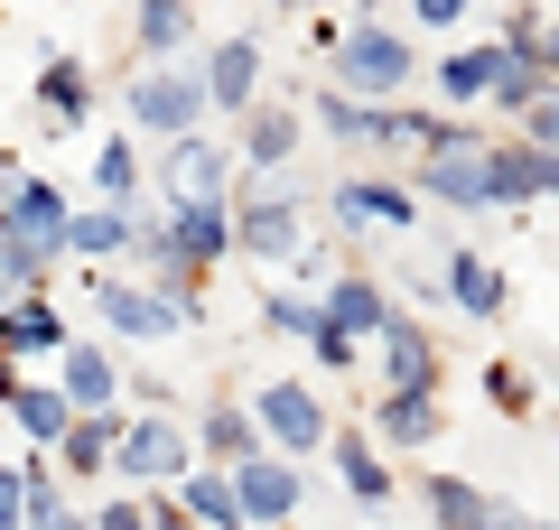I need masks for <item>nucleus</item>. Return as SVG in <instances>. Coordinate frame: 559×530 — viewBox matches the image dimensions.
Wrapping results in <instances>:
<instances>
[{
  "instance_id": "nucleus-14",
  "label": "nucleus",
  "mask_w": 559,
  "mask_h": 530,
  "mask_svg": "<svg viewBox=\"0 0 559 530\" xmlns=\"http://www.w3.org/2000/svg\"><path fill=\"white\" fill-rule=\"evenodd\" d=\"M66 345V316L47 308V289L0 298V353H57Z\"/></svg>"
},
{
  "instance_id": "nucleus-25",
  "label": "nucleus",
  "mask_w": 559,
  "mask_h": 530,
  "mask_svg": "<svg viewBox=\"0 0 559 530\" xmlns=\"http://www.w3.org/2000/svg\"><path fill=\"white\" fill-rule=\"evenodd\" d=\"M289 149H299V112H280V103H252V112H242V158H252V168H280Z\"/></svg>"
},
{
  "instance_id": "nucleus-44",
  "label": "nucleus",
  "mask_w": 559,
  "mask_h": 530,
  "mask_svg": "<svg viewBox=\"0 0 559 530\" xmlns=\"http://www.w3.org/2000/svg\"><path fill=\"white\" fill-rule=\"evenodd\" d=\"M20 392V353H0V400Z\"/></svg>"
},
{
  "instance_id": "nucleus-3",
  "label": "nucleus",
  "mask_w": 559,
  "mask_h": 530,
  "mask_svg": "<svg viewBox=\"0 0 559 530\" xmlns=\"http://www.w3.org/2000/svg\"><path fill=\"white\" fill-rule=\"evenodd\" d=\"M224 484H234L242 530H280V521H299V466H289V456H242V466H224Z\"/></svg>"
},
{
  "instance_id": "nucleus-20",
  "label": "nucleus",
  "mask_w": 559,
  "mask_h": 530,
  "mask_svg": "<svg viewBox=\"0 0 559 530\" xmlns=\"http://www.w3.org/2000/svg\"><path fill=\"white\" fill-rule=\"evenodd\" d=\"M215 186H224V149L197 140V131H178L168 140V196H215Z\"/></svg>"
},
{
  "instance_id": "nucleus-7",
  "label": "nucleus",
  "mask_w": 559,
  "mask_h": 530,
  "mask_svg": "<svg viewBox=\"0 0 559 530\" xmlns=\"http://www.w3.org/2000/svg\"><path fill=\"white\" fill-rule=\"evenodd\" d=\"M187 456H197V437H187V419H168V410L131 419V429L112 437V466L140 474V484H168V474H187Z\"/></svg>"
},
{
  "instance_id": "nucleus-23",
  "label": "nucleus",
  "mask_w": 559,
  "mask_h": 530,
  "mask_svg": "<svg viewBox=\"0 0 559 530\" xmlns=\"http://www.w3.org/2000/svg\"><path fill=\"white\" fill-rule=\"evenodd\" d=\"M197 447L215 456V466H242V456H261V429H252V410H234V400H215V410L197 419Z\"/></svg>"
},
{
  "instance_id": "nucleus-29",
  "label": "nucleus",
  "mask_w": 559,
  "mask_h": 530,
  "mask_svg": "<svg viewBox=\"0 0 559 530\" xmlns=\"http://www.w3.org/2000/svg\"><path fill=\"white\" fill-rule=\"evenodd\" d=\"M38 103H47L57 121H84V103H94V75H84L75 57H47V65H38Z\"/></svg>"
},
{
  "instance_id": "nucleus-17",
  "label": "nucleus",
  "mask_w": 559,
  "mask_h": 530,
  "mask_svg": "<svg viewBox=\"0 0 559 530\" xmlns=\"http://www.w3.org/2000/svg\"><path fill=\"white\" fill-rule=\"evenodd\" d=\"M503 65H513V47H457V57L439 65V94L448 103H495Z\"/></svg>"
},
{
  "instance_id": "nucleus-43",
  "label": "nucleus",
  "mask_w": 559,
  "mask_h": 530,
  "mask_svg": "<svg viewBox=\"0 0 559 530\" xmlns=\"http://www.w3.org/2000/svg\"><path fill=\"white\" fill-rule=\"evenodd\" d=\"M540 196H559V149H540Z\"/></svg>"
},
{
  "instance_id": "nucleus-13",
  "label": "nucleus",
  "mask_w": 559,
  "mask_h": 530,
  "mask_svg": "<svg viewBox=\"0 0 559 530\" xmlns=\"http://www.w3.org/2000/svg\"><path fill=\"white\" fill-rule=\"evenodd\" d=\"M336 215H345V224H392V233H419V196H411V186H382V177H345V186H336Z\"/></svg>"
},
{
  "instance_id": "nucleus-46",
  "label": "nucleus",
  "mask_w": 559,
  "mask_h": 530,
  "mask_svg": "<svg viewBox=\"0 0 559 530\" xmlns=\"http://www.w3.org/2000/svg\"><path fill=\"white\" fill-rule=\"evenodd\" d=\"M522 530H550V521H522Z\"/></svg>"
},
{
  "instance_id": "nucleus-40",
  "label": "nucleus",
  "mask_w": 559,
  "mask_h": 530,
  "mask_svg": "<svg viewBox=\"0 0 559 530\" xmlns=\"http://www.w3.org/2000/svg\"><path fill=\"white\" fill-rule=\"evenodd\" d=\"M84 530H150V511H140V503H103Z\"/></svg>"
},
{
  "instance_id": "nucleus-35",
  "label": "nucleus",
  "mask_w": 559,
  "mask_h": 530,
  "mask_svg": "<svg viewBox=\"0 0 559 530\" xmlns=\"http://www.w3.org/2000/svg\"><path fill=\"white\" fill-rule=\"evenodd\" d=\"M261 326L271 335H318V298H289V289L261 298Z\"/></svg>"
},
{
  "instance_id": "nucleus-9",
  "label": "nucleus",
  "mask_w": 559,
  "mask_h": 530,
  "mask_svg": "<svg viewBox=\"0 0 559 530\" xmlns=\"http://www.w3.org/2000/svg\"><path fill=\"white\" fill-rule=\"evenodd\" d=\"M0 233H20L38 261H57V252H66V196L47 186V177H20L10 205H0Z\"/></svg>"
},
{
  "instance_id": "nucleus-30",
  "label": "nucleus",
  "mask_w": 559,
  "mask_h": 530,
  "mask_svg": "<svg viewBox=\"0 0 559 530\" xmlns=\"http://www.w3.org/2000/svg\"><path fill=\"white\" fill-rule=\"evenodd\" d=\"M10 419H20V429L38 437V447H57V437H66V419H75V410H66V392H47V382H38V392L20 382V392H10Z\"/></svg>"
},
{
  "instance_id": "nucleus-34",
  "label": "nucleus",
  "mask_w": 559,
  "mask_h": 530,
  "mask_svg": "<svg viewBox=\"0 0 559 530\" xmlns=\"http://www.w3.org/2000/svg\"><path fill=\"white\" fill-rule=\"evenodd\" d=\"M485 400H495L503 419H532V373H522V363H485Z\"/></svg>"
},
{
  "instance_id": "nucleus-8",
  "label": "nucleus",
  "mask_w": 559,
  "mask_h": 530,
  "mask_svg": "<svg viewBox=\"0 0 559 530\" xmlns=\"http://www.w3.org/2000/svg\"><path fill=\"white\" fill-rule=\"evenodd\" d=\"M94 308L112 316V335H140V345H159V335L197 326V308H178L168 289H121V279H103V289H94Z\"/></svg>"
},
{
  "instance_id": "nucleus-2",
  "label": "nucleus",
  "mask_w": 559,
  "mask_h": 530,
  "mask_svg": "<svg viewBox=\"0 0 559 530\" xmlns=\"http://www.w3.org/2000/svg\"><path fill=\"white\" fill-rule=\"evenodd\" d=\"M326 57H336V94H355V103H382V94L411 84V38H392V28H373V20L336 28Z\"/></svg>"
},
{
  "instance_id": "nucleus-22",
  "label": "nucleus",
  "mask_w": 559,
  "mask_h": 530,
  "mask_svg": "<svg viewBox=\"0 0 559 530\" xmlns=\"http://www.w3.org/2000/svg\"><path fill=\"white\" fill-rule=\"evenodd\" d=\"M485 196H495V205H532L540 196V149H532V140L485 149Z\"/></svg>"
},
{
  "instance_id": "nucleus-45",
  "label": "nucleus",
  "mask_w": 559,
  "mask_h": 530,
  "mask_svg": "<svg viewBox=\"0 0 559 530\" xmlns=\"http://www.w3.org/2000/svg\"><path fill=\"white\" fill-rule=\"evenodd\" d=\"M280 10H308V0H280Z\"/></svg>"
},
{
  "instance_id": "nucleus-6",
  "label": "nucleus",
  "mask_w": 559,
  "mask_h": 530,
  "mask_svg": "<svg viewBox=\"0 0 559 530\" xmlns=\"http://www.w3.org/2000/svg\"><path fill=\"white\" fill-rule=\"evenodd\" d=\"M252 429L271 437L280 456H318V447H326V410H318V392H308V382H261Z\"/></svg>"
},
{
  "instance_id": "nucleus-4",
  "label": "nucleus",
  "mask_w": 559,
  "mask_h": 530,
  "mask_svg": "<svg viewBox=\"0 0 559 530\" xmlns=\"http://www.w3.org/2000/svg\"><path fill=\"white\" fill-rule=\"evenodd\" d=\"M411 196H439V205H466V215H476V205H495V196H485V140H476V131H448L439 149L419 158V177H411Z\"/></svg>"
},
{
  "instance_id": "nucleus-39",
  "label": "nucleus",
  "mask_w": 559,
  "mask_h": 530,
  "mask_svg": "<svg viewBox=\"0 0 559 530\" xmlns=\"http://www.w3.org/2000/svg\"><path fill=\"white\" fill-rule=\"evenodd\" d=\"M466 10H476V0H411V20H419V28H457Z\"/></svg>"
},
{
  "instance_id": "nucleus-12",
  "label": "nucleus",
  "mask_w": 559,
  "mask_h": 530,
  "mask_svg": "<svg viewBox=\"0 0 559 530\" xmlns=\"http://www.w3.org/2000/svg\"><path fill=\"white\" fill-rule=\"evenodd\" d=\"M419 503H429V521H439V530H522L513 511H503V503H485V493L466 484V474H429V493H419Z\"/></svg>"
},
{
  "instance_id": "nucleus-42",
  "label": "nucleus",
  "mask_w": 559,
  "mask_h": 530,
  "mask_svg": "<svg viewBox=\"0 0 559 530\" xmlns=\"http://www.w3.org/2000/svg\"><path fill=\"white\" fill-rule=\"evenodd\" d=\"M150 530H187V511L178 503H150Z\"/></svg>"
},
{
  "instance_id": "nucleus-27",
  "label": "nucleus",
  "mask_w": 559,
  "mask_h": 530,
  "mask_svg": "<svg viewBox=\"0 0 559 530\" xmlns=\"http://www.w3.org/2000/svg\"><path fill=\"white\" fill-rule=\"evenodd\" d=\"M112 410H103V419H66V437H57V466L66 474H103V466H112Z\"/></svg>"
},
{
  "instance_id": "nucleus-41",
  "label": "nucleus",
  "mask_w": 559,
  "mask_h": 530,
  "mask_svg": "<svg viewBox=\"0 0 559 530\" xmlns=\"http://www.w3.org/2000/svg\"><path fill=\"white\" fill-rule=\"evenodd\" d=\"M20 503H28V484H20V474H0V530H20Z\"/></svg>"
},
{
  "instance_id": "nucleus-33",
  "label": "nucleus",
  "mask_w": 559,
  "mask_h": 530,
  "mask_svg": "<svg viewBox=\"0 0 559 530\" xmlns=\"http://www.w3.org/2000/svg\"><path fill=\"white\" fill-rule=\"evenodd\" d=\"M178 38H187V0H140V47H150V57H168Z\"/></svg>"
},
{
  "instance_id": "nucleus-36",
  "label": "nucleus",
  "mask_w": 559,
  "mask_h": 530,
  "mask_svg": "<svg viewBox=\"0 0 559 530\" xmlns=\"http://www.w3.org/2000/svg\"><path fill=\"white\" fill-rule=\"evenodd\" d=\"M522 131H532V149H559V84H540V94L522 103Z\"/></svg>"
},
{
  "instance_id": "nucleus-5",
  "label": "nucleus",
  "mask_w": 559,
  "mask_h": 530,
  "mask_svg": "<svg viewBox=\"0 0 559 530\" xmlns=\"http://www.w3.org/2000/svg\"><path fill=\"white\" fill-rule=\"evenodd\" d=\"M131 121H140V131H168V140L197 131V121H205V75H197V65H150V75L131 84Z\"/></svg>"
},
{
  "instance_id": "nucleus-38",
  "label": "nucleus",
  "mask_w": 559,
  "mask_h": 530,
  "mask_svg": "<svg viewBox=\"0 0 559 530\" xmlns=\"http://www.w3.org/2000/svg\"><path fill=\"white\" fill-rule=\"evenodd\" d=\"M308 345H318V363H326V373H355V335H336L326 316H318V335H308Z\"/></svg>"
},
{
  "instance_id": "nucleus-21",
  "label": "nucleus",
  "mask_w": 559,
  "mask_h": 530,
  "mask_svg": "<svg viewBox=\"0 0 559 530\" xmlns=\"http://www.w3.org/2000/svg\"><path fill=\"white\" fill-rule=\"evenodd\" d=\"M234 242H242V252H252V261H289V252H299V205H252V215H242L234 224Z\"/></svg>"
},
{
  "instance_id": "nucleus-16",
  "label": "nucleus",
  "mask_w": 559,
  "mask_h": 530,
  "mask_svg": "<svg viewBox=\"0 0 559 530\" xmlns=\"http://www.w3.org/2000/svg\"><path fill=\"white\" fill-rule=\"evenodd\" d=\"M112 400H121V373L103 363L94 345H66V410H75V419H103Z\"/></svg>"
},
{
  "instance_id": "nucleus-32",
  "label": "nucleus",
  "mask_w": 559,
  "mask_h": 530,
  "mask_svg": "<svg viewBox=\"0 0 559 530\" xmlns=\"http://www.w3.org/2000/svg\"><path fill=\"white\" fill-rule=\"evenodd\" d=\"M94 186H103V205H131V186H140L131 140H103V149H94Z\"/></svg>"
},
{
  "instance_id": "nucleus-1",
  "label": "nucleus",
  "mask_w": 559,
  "mask_h": 530,
  "mask_svg": "<svg viewBox=\"0 0 559 530\" xmlns=\"http://www.w3.org/2000/svg\"><path fill=\"white\" fill-rule=\"evenodd\" d=\"M140 242H150V261H159V279L178 289V279L215 270V261L234 252V215H224L215 196H178V205H168V224H159V233H140Z\"/></svg>"
},
{
  "instance_id": "nucleus-18",
  "label": "nucleus",
  "mask_w": 559,
  "mask_h": 530,
  "mask_svg": "<svg viewBox=\"0 0 559 530\" xmlns=\"http://www.w3.org/2000/svg\"><path fill=\"white\" fill-rule=\"evenodd\" d=\"M131 242H140V215H131V205H94V215H66V252H84V261L131 252Z\"/></svg>"
},
{
  "instance_id": "nucleus-11",
  "label": "nucleus",
  "mask_w": 559,
  "mask_h": 530,
  "mask_svg": "<svg viewBox=\"0 0 559 530\" xmlns=\"http://www.w3.org/2000/svg\"><path fill=\"white\" fill-rule=\"evenodd\" d=\"M382 363H392V392H439V335L411 326V316H382Z\"/></svg>"
},
{
  "instance_id": "nucleus-28",
  "label": "nucleus",
  "mask_w": 559,
  "mask_h": 530,
  "mask_svg": "<svg viewBox=\"0 0 559 530\" xmlns=\"http://www.w3.org/2000/svg\"><path fill=\"white\" fill-rule=\"evenodd\" d=\"M336 474H345L355 503H392V466H382L373 437H336Z\"/></svg>"
},
{
  "instance_id": "nucleus-10",
  "label": "nucleus",
  "mask_w": 559,
  "mask_h": 530,
  "mask_svg": "<svg viewBox=\"0 0 559 530\" xmlns=\"http://www.w3.org/2000/svg\"><path fill=\"white\" fill-rule=\"evenodd\" d=\"M197 75H205V112H252L261 103V38H224Z\"/></svg>"
},
{
  "instance_id": "nucleus-31",
  "label": "nucleus",
  "mask_w": 559,
  "mask_h": 530,
  "mask_svg": "<svg viewBox=\"0 0 559 530\" xmlns=\"http://www.w3.org/2000/svg\"><path fill=\"white\" fill-rule=\"evenodd\" d=\"M178 511H197L205 530H242V511H234V484H224V474H197L187 466V503Z\"/></svg>"
},
{
  "instance_id": "nucleus-15",
  "label": "nucleus",
  "mask_w": 559,
  "mask_h": 530,
  "mask_svg": "<svg viewBox=\"0 0 559 530\" xmlns=\"http://www.w3.org/2000/svg\"><path fill=\"white\" fill-rule=\"evenodd\" d=\"M373 437L382 447H429L439 437V392H382V410H373Z\"/></svg>"
},
{
  "instance_id": "nucleus-26",
  "label": "nucleus",
  "mask_w": 559,
  "mask_h": 530,
  "mask_svg": "<svg viewBox=\"0 0 559 530\" xmlns=\"http://www.w3.org/2000/svg\"><path fill=\"white\" fill-rule=\"evenodd\" d=\"M318 121L336 140H355V149H392V112H373V103H355V94H326Z\"/></svg>"
},
{
  "instance_id": "nucleus-37",
  "label": "nucleus",
  "mask_w": 559,
  "mask_h": 530,
  "mask_svg": "<svg viewBox=\"0 0 559 530\" xmlns=\"http://www.w3.org/2000/svg\"><path fill=\"white\" fill-rule=\"evenodd\" d=\"M540 28H550V10H532V0H522V10H503V47H513V57H532Z\"/></svg>"
},
{
  "instance_id": "nucleus-24",
  "label": "nucleus",
  "mask_w": 559,
  "mask_h": 530,
  "mask_svg": "<svg viewBox=\"0 0 559 530\" xmlns=\"http://www.w3.org/2000/svg\"><path fill=\"white\" fill-rule=\"evenodd\" d=\"M448 298H457L466 316H503V270L485 252H448Z\"/></svg>"
},
{
  "instance_id": "nucleus-19",
  "label": "nucleus",
  "mask_w": 559,
  "mask_h": 530,
  "mask_svg": "<svg viewBox=\"0 0 559 530\" xmlns=\"http://www.w3.org/2000/svg\"><path fill=\"white\" fill-rule=\"evenodd\" d=\"M318 316H326V326H336V335H373V326H382V316H392V298H382V289H373V279H355V270H345V279H336V289H326V298H318Z\"/></svg>"
}]
</instances>
